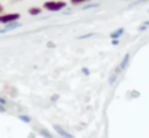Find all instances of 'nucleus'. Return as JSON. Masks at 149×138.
I'll return each instance as SVG.
<instances>
[{
    "instance_id": "1",
    "label": "nucleus",
    "mask_w": 149,
    "mask_h": 138,
    "mask_svg": "<svg viewBox=\"0 0 149 138\" xmlns=\"http://www.w3.org/2000/svg\"><path fill=\"white\" fill-rule=\"evenodd\" d=\"M66 8V3L61 2V0H48V2L44 3V9L48 12H58L63 10Z\"/></svg>"
},
{
    "instance_id": "2",
    "label": "nucleus",
    "mask_w": 149,
    "mask_h": 138,
    "mask_svg": "<svg viewBox=\"0 0 149 138\" xmlns=\"http://www.w3.org/2000/svg\"><path fill=\"white\" fill-rule=\"evenodd\" d=\"M19 18H21L19 13H6V15L0 16V23L10 25V23H15L16 21H19Z\"/></svg>"
},
{
    "instance_id": "3",
    "label": "nucleus",
    "mask_w": 149,
    "mask_h": 138,
    "mask_svg": "<svg viewBox=\"0 0 149 138\" xmlns=\"http://www.w3.org/2000/svg\"><path fill=\"white\" fill-rule=\"evenodd\" d=\"M54 129H56V131H57V134H58V135H61L63 138H73L70 134H67V132H66L61 126H58V125H56V126H54Z\"/></svg>"
},
{
    "instance_id": "4",
    "label": "nucleus",
    "mask_w": 149,
    "mask_h": 138,
    "mask_svg": "<svg viewBox=\"0 0 149 138\" xmlns=\"http://www.w3.org/2000/svg\"><path fill=\"white\" fill-rule=\"evenodd\" d=\"M28 13H29L31 16H35V15H40V13H41V9H40V8H31V9L28 10Z\"/></svg>"
},
{
    "instance_id": "5",
    "label": "nucleus",
    "mask_w": 149,
    "mask_h": 138,
    "mask_svg": "<svg viewBox=\"0 0 149 138\" xmlns=\"http://www.w3.org/2000/svg\"><path fill=\"white\" fill-rule=\"evenodd\" d=\"M86 2H89V0H70V3H72L73 6H79V5H84V3H86Z\"/></svg>"
},
{
    "instance_id": "6",
    "label": "nucleus",
    "mask_w": 149,
    "mask_h": 138,
    "mask_svg": "<svg viewBox=\"0 0 149 138\" xmlns=\"http://www.w3.org/2000/svg\"><path fill=\"white\" fill-rule=\"evenodd\" d=\"M123 34V29H118V31H114L113 34H111V38H118L120 35Z\"/></svg>"
},
{
    "instance_id": "7",
    "label": "nucleus",
    "mask_w": 149,
    "mask_h": 138,
    "mask_svg": "<svg viewBox=\"0 0 149 138\" xmlns=\"http://www.w3.org/2000/svg\"><path fill=\"white\" fill-rule=\"evenodd\" d=\"M127 61H129V55H126V57H124V60H123V62H121V68H123V67H126Z\"/></svg>"
},
{
    "instance_id": "8",
    "label": "nucleus",
    "mask_w": 149,
    "mask_h": 138,
    "mask_svg": "<svg viewBox=\"0 0 149 138\" xmlns=\"http://www.w3.org/2000/svg\"><path fill=\"white\" fill-rule=\"evenodd\" d=\"M41 134H42V135H44V137H45V138H53V137H51V135H50V134H48V132H47V131H44V129H42V131H41Z\"/></svg>"
},
{
    "instance_id": "9",
    "label": "nucleus",
    "mask_w": 149,
    "mask_h": 138,
    "mask_svg": "<svg viewBox=\"0 0 149 138\" xmlns=\"http://www.w3.org/2000/svg\"><path fill=\"white\" fill-rule=\"evenodd\" d=\"M21 119L25 121V122H29V118H28V116H21Z\"/></svg>"
},
{
    "instance_id": "10",
    "label": "nucleus",
    "mask_w": 149,
    "mask_h": 138,
    "mask_svg": "<svg viewBox=\"0 0 149 138\" xmlns=\"http://www.w3.org/2000/svg\"><path fill=\"white\" fill-rule=\"evenodd\" d=\"M2 10H3V6H2V5H0V13H2Z\"/></svg>"
}]
</instances>
